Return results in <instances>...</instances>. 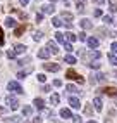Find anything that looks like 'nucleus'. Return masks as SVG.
<instances>
[{
    "label": "nucleus",
    "mask_w": 117,
    "mask_h": 123,
    "mask_svg": "<svg viewBox=\"0 0 117 123\" xmlns=\"http://www.w3.org/2000/svg\"><path fill=\"white\" fill-rule=\"evenodd\" d=\"M65 76H67L69 80H76V81H79V83H85V78H83V76H79V75H78V73L74 71V69H69L67 73H65Z\"/></svg>",
    "instance_id": "obj_1"
},
{
    "label": "nucleus",
    "mask_w": 117,
    "mask_h": 123,
    "mask_svg": "<svg viewBox=\"0 0 117 123\" xmlns=\"http://www.w3.org/2000/svg\"><path fill=\"white\" fill-rule=\"evenodd\" d=\"M90 81L91 83H103V81H107V76L103 75V73H95V75H91V78H90Z\"/></svg>",
    "instance_id": "obj_2"
},
{
    "label": "nucleus",
    "mask_w": 117,
    "mask_h": 123,
    "mask_svg": "<svg viewBox=\"0 0 117 123\" xmlns=\"http://www.w3.org/2000/svg\"><path fill=\"white\" fill-rule=\"evenodd\" d=\"M7 88H9L11 92H16V94H22V92H24V90H22V87L17 83V81H9Z\"/></svg>",
    "instance_id": "obj_3"
},
{
    "label": "nucleus",
    "mask_w": 117,
    "mask_h": 123,
    "mask_svg": "<svg viewBox=\"0 0 117 123\" xmlns=\"http://www.w3.org/2000/svg\"><path fill=\"white\" fill-rule=\"evenodd\" d=\"M5 102L9 104L11 109H17V108H19V102H17V99H16L14 95H7V97H5Z\"/></svg>",
    "instance_id": "obj_4"
},
{
    "label": "nucleus",
    "mask_w": 117,
    "mask_h": 123,
    "mask_svg": "<svg viewBox=\"0 0 117 123\" xmlns=\"http://www.w3.org/2000/svg\"><path fill=\"white\" fill-rule=\"evenodd\" d=\"M43 68L47 71H58V69H60V64H57V62H45Z\"/></svg>",
    "instance_id": "obj_5"
},
{
    "label": "nucleus",
    "mask_w": 117,
    "mask_h": 123,
    "mask_svg": "<svg viewBox=\"0 0 117 123\" xmlns=\"http://www.w3.org/2000/svg\"><path fill=\"white\" fill-rule=\"evenodd\" d=\"M41 11H43L45 14H53L55 12V5L53 4H45L43 7H41Z\"/></svg>",
    "instance_id": "obj_6"
},
{
    "label": "nucleus",
    "mask_w": 117,
    "mask_h": 123,
    "mask_svg": "<svg viewBox=\"0 0 117 123\" xmlns=\"http://www.w3.org/2000/svg\"><path fill=\"white\" fill-rule=\"evenodd\" d=\"M47 49H48V52H50V54H57V52H58L57 43H55V42H52V40H50V42L47 43Z\"/></svg>",
    "instance_id": "obj_7"
},
{
    "label": "nucleus",
    "mask_w": 117,
    "mask_h": 123,
    "mask_svg": "<svg viewBox=\"0 0 117 123\" xmlns=\"http://www.w3.org/2000/svg\"><path fill=\"white\" fill-rule=\"evenodd\" d=\"M86 43H88V47H90V49H96L100 42H98V38H95V37H90V38L86 40Z\"/></svg>",
    "instance_id": "obj_8"
},
{
    "label": "nucleus",
    "mask_w": 117,
    "mask_h": 123,
    "mask_svg": "<svg viewBox=\"0 0 117 123\" xmlns=\"http://www.w3.org/2000/svg\"><path fill=\"white\" fill-rule=\"evenodd\" d=\"M60 19H65V21H64V24H72V23H71V21H72V14L64 11V12H62V16H60Z\"/></svg>",
    "instance_id": "obj_9"
},
{
    "label": "nucleus",
    "mask_w": 117,
    "mask_h": 123,
    "mask_svg": "<svg viewBox=\"0 0 117 123\" xmlns=\"http://www.w3.org/2000/svg\"><path fill=\"white\" fill-rule=\"evenodd\" d=\"M69 104H71V108H74V109H79V108H81V102H79L78 97H71V99H69Z\"/></svg>",
    "instance_id": "obj_10"
},
{
    "label": "nucleus",
    "mask_w": 117,
    "mask_h": 123,
    "mask_svg": "<svg viewBox=\"0 0 117 123\" xmlns=\"http://www.w3.org/2000/svg\"><path fill=\"white\" fill-rule=\"evenodd\" d=\"M102 92L107 95H117V88L115 87H105V88H102Z\"/></svg>",
    "instance_id": "obj_11"
},
{
    "label": "nucleus",
    "mask_w": 117,
    "mask_h": 123,
    "mask_svg": "<svg viewBox=\"0 0 117 123\" xmlns=\"http://www.w3.org/2000/svg\"><path fill=\"white\" fill-rule=\"evenodd\" d=\"M79 24H81V28H83V30H90V28H93V23H91L90 19H81Z\"/></svg>",
    "instance_id": "obj_12"
},
{
    "label": "nucleus",
    "mask_w": 117,
    "mask_h": 123,
    "mask_svg": "<svg viewBox=\"0 0 117 123\" xmlns=\"http://www.w3.org/2000/svg\"><path fill=\"white\" fill-rule=\"evenodd\" d=\"M93 104H95V109H96V111H102V109H103V102H102L100 97H95V99H93Z\"/></svg>",
    "instance_id": "obj_13"
},
{
    "label": "nucleus",
    "mask_w": 117,
    "mask_h": 123,
    "mask_svg": "<svg viewBox=\"0 0 117 123\" xmlns=\"http://www.w3.org/2000/svg\"><path fill=\"white\" fill-rule=\"evenodd\" d=\"M38 57H41V59H48V57H50L48 49H40V50H38Z\"/></svg>",
    "instance_id": "obj_14"
},
{
    "label": "nucleus",
    "mask_w": 117,
    "mask_h": 123,
    "mask_svg": "<svg viewBox=\"0 0 117 123\" xmlns=\"http://www.w3.org/2000/svg\"><path fill=\"white\" fill-rule=\"evenodd\" d=\"M33 104H35V108H36V109H43V108H45V101H43V99H40V97H36Z\"/></svg>",
    "instance_id": "obj_15"
},
{
    "label": "nucleus",
    "mask_w": 117,
    "mask_h": 123,
    "mask_svg": "<svg viewBox=\"0 0 117 123\" xmlns=\"http://www.w3.org/2000/svg\"><path fill=\"white\" fill-rule=\"evenodd\" d=\"M55 40L58 43H65V35L60 33V31H57V33H55Z\"/></svg>",
    "instance_id": "obj_16"
},
{
    "label": "nucleus",
    "mask_w": 117,
    "mask_h": 123,
    "mask_svg": "<svg viewBox=\"0 0 117 123\" xmlns=\"http://www.w3.org/2000/svg\"><path fill=\"white\" fill-rule=\"evenodd\" d=\"M16 24H17V21H16L14 18H7V19H5V26H7V28H14Z\"/></svg>",
    "instance_id": "obj_17"
},
{
    "label": "nucleus",
    "mask_w": 117,
    "mask_h": 123,
    "mask_svg": "<svg viewBox=\"0 0 117 123\" xmlns=\"http://www.w3.org/2000/svg\"><path fill=\"white\" fill-rule=\"evenodd\" d=\"M60 116L62 118H72V113H71V109L64 108V109H60Z\"/></svg>",
    "instance_id": "obj_18"
},
{
    "label": "nucleus",
    "mask_w": 117,
    "mask_h": 123,
    "mask_svg": "<svg viewBox=\"0 0 117 123\" xmlns=\"http://www.w3.org/2000/svg\"><path fill=\"white\" fill-rule=\"evenodd\" d=\"M14 50H16V54H22V52H26V45H22V43H17L14 47Z\"/></svg>",
    "instance_id": "obj_19"
},
{
    "label": "nucleus",
    "mask_w": 117,
    "mask_h": 123,
    "mask_svg": "<svg viewBox=\"0 0 117 123\" xmlns=\"http://www.w3.org/2000/svg\"><path fill=\"white\" fill-rule=\"evenodd\" d=\"M64 61L67 62V64H76V62H78V61H76V57H74V55H71V54H67V55H65V57H64Z\"/></svg>",
    "instance_id": "obj_20"
},
{
    "label": "nucleus",
    "mask_w": 117,
    "mask_h": 123,
    "mask_svg": "<svg viewBox=\"0 0 117 123\" xmlns=\"http://www.w3.org/2000/svg\"><path fill=\"white\" fill-rule=\"evenodd\" d=\"M65 35V40H67V43H71V42H74V40H76L78 37L74 35V33H71V31H67V33H64Z\"/></svg>",
    "instance_id": "obj_21"
},
{
    "label": "nucleus",
    "mask_w": 117,
    "mask_h": 123,
    "mask_svg": "<svg viewBox=\"0 0 117 123\" xmlns=\"http://www.w3.org/2000/svg\"><path fill=\"white\" fill-rule=\"evenodd\" d=\"M52 23H53V26H55V28H60L62 24H64V21H62L60 18H53V19H52Z\"/></svg>",
    "instance_id": "obj_22"
},
{
    "label": "nucleus",
    "mask_w": 117,
    "mask_h": 123,
    "mask_svg": "<svg viewBox=\"0 0 117 123\" xmlns=\"http://www.w3.org/2000/svg\"><path fill=\"white\" fill-rule=\"evenodd\" d=\"M24 30H26V26H17V28H16V31H14V35H16V37H21V35L24 33Z\"/></svg>",
    "instance_id": "obj_23"
},
{
    "label": "nucleus",
    "mask_w": 117,
    "mask_h": 123,
    "mask_svg": "<svg viewBox=\"0 0 117 123\" xmlns=\"http://www.w3.org/2000/svg\"><path fill=\"white\" fill-rule=\"evenodd\" d=\"M76 7H78L79 12H83L85 11V2H83V0H76Z\"/></svg>",
    "instance_id": "obj_24"
},
{
    "label": "nucleus",
    "mask_w": 117,
    "mask_h": 123,
    "mask_svg": "<svg viewBox=\"0 0 117 123\" xmlns=\"http://www.w3.org/2000/svg\"><path fill=\"white\" fill-rule=\"evenodd\" d=\"M90 57H91V59H100L102 54H100L98 50H91V52H90Z\"/></svg>",
    "instance_id": "obj_25"
},
{
    "label": "nucleus",
    "mask_w": 117,
    "mask_h": 123,
    "mask_svg": "<svg viewBox=\"0 0 117 123\" xmlns=\"http://www.w3.org/2000/svg\"><path fill=\"white\" fill-rule=\"evenodd\" d=\"M58 101H60L58 94H52V97H50V102H52V104H58Z\"/></svg>",
    "instance_id": "obj_26"
},
{
    "label": "nucleus",
    "mask_w": 117,
    "mask_h": 123,
    "mask_svg": "<svg viewBox=\"0 0 117 123\" xmlns=\"http://www.w3.org/2000/svg\"><path fill=\"white\" fill-rule=\"evenodd\" d=\"M29 71H31V68H29V69H26V71H19V73H17V78H19V80H24Z\"/></svg>",
    "instance_id": "obj_27"
},
{
    "label": "nucleus",
    "mask_w": 117,
    "mask_h": 123,
    "mask_svg": "<svg viewBox=\"0 0 117 123\" xmlns=\"http://www.w3.org/2000/svg\"><path fill=\"white\" fill-rule=\"evenodd\" d=\"M107 57H108V61H110V64H114V66H117V57H115L114 54H108Z\"/></svg>",
    "instance_id": "obj_28"
},
{
    "label": "nucleus",
    "mask_w": 117,
    "mask_h": 123,
    "mask_svg": "<svg viewBox=\"0 0 117 123\" xmlns=\"http://www.w3.org/2000/svg\"><path fill=\"white\" fill-rule=\"evenodd\" d=\"M65 90H67V92H71V94H76V92H79V90L74 87V85H67L65 87Z\"/></svg>",
    "instance_id": "obj_29"
},
{
    "label": "nucleus",
    "mask_w": 117,
    "mask_h": 123,
    "mask_svg": "<svg viewBox=\"0 0 117 123\" xmlns=\"http://www.w3.org/2000/svg\"><path fill=\"white\" fill-rule=\"evenodd\" d=\"M33 38H35L36 42H38V40L43 38V33H41V31H35V33H33Z\"/></svg>",
    "instance_id": "obj_30"
},
{
    "label": "nucleus",
    "mask_w": 117,
    "mask_h": 123,
    "mask_svg": "<svg viewBox=\"0 0 117 123\" xmlns=\"http://www.w3.org/2000/svg\"><path fill=\"white\" fill-rule=\"evenodd\" d=\"M108 5H110V11H112V12H117V2L110 0V2H108Z\"/></svg>",
    "instance_id": "obj_31"
},
{
    "label": "nucleus",
    "mask_w": 117,
    "mask_h": 123,
    "mask_svg": "<svg viewBox=\"0 0 117 123\" xmlns=\"http://www.w3.org/2000/svg\"><path fill=\"white\" fill-rule=\"evenodd\" d=\"M7 57H9V59H14V57H16V50H14V49H9V50H7Z\"/></svg>",
    "instance_id": "obj_32"
},
{
    "label": "nucleus",
    "mask_w": 117,
    "mask_h": 123,
    "mask_svg": "<svg viewBox=\"0 0 117 123\" xmlns=\"http://www.w3.org/2000/svg\"><path fill=\"white\" fill-rule=\"evenodd\" d=\"M31 108H29V106H24V109H22V114H26V116H29V114H31Z\"/></svg>",
    "instance_id": "obj_33"
},
{
    "label": "nucleus",
    "mask_w": 117,
    "mask_h": 123,
    "mask_svg": "<svg viewBox=\"0 0 117 123\" xmlns=\"http://www.w3.org/2000/svg\"><path fill=\"white\" fill-rule=\"evenodd\" d=\"M103 23H105V24H112V23H114V19L110 18V16H103Z\"/></svg>",
    "instance_id": "obj_34"
},
{
    "label": "nucleus",
    "mask_w": 117,
    "mask_h": 123,
    "mask_svg": "<svg viewBox=\"0 0 117 123\" xmlns=\"http://www.w3.org/2000/svg\"><path fill=\"white\" fill-rule=\"evenodd\" d=\"M79 40H81V42H86V40H88V37H86V33H85V31H81V33H79V37H78Z\"/></svg>",
    "instance_id": "obj_35"
},
{
    "label": "nucleus",
    "mask_w": 117,
    "mask_h": 123,
    "mask_svg": "<svg viewBox=\"0 0 117 123\" xmlns=\"http://www.w3.org/2000/svg\"><path fill=\"white\" fill-rule=\"evenodd\" d=\"M64 49H65L67 52H72V50H74V49H72V43H67V42L64 43Z\"/></svg>",
    "instance_id": "obj_36"
},
{
    "label": "nucleus",
    "mask_w": 117,
    "mask_h": 123,
    "mask_svg": "<svg viewBox=\"0 0 117 123\" xmlns=\"http://www.w3.org/2000/svg\"><path fill=\"white\" fill-rule=\"evenodd\" d=\"M88 66L93 68V69H98V68H100V62H88Z\"/></svg>",
    "instance_id": "obj_37"
},
{
    "label": "nucleus",
    "mask_w": 117,
    "mask_h": 123,
    "mask_svg": "<svg viewBox=\"0 0 117 123\" xmlns=\"http://www.w3.org/2000/svg\"><path fill=\"white\" fill-rule=\"evenodd\" d=\"M72 121H74V123H81V121H83V118L79 116V114H76V116H72Z\"/></svg>",
    "instance_id": "obj_38"
},
{
    "label": "nucleus",
    "mask_w": 117,
    "mask_h": 123,
    "mask_svg": "<svg viewBox=\"0 0 117 123\" xmlns=\"http://www.w3.org/2000/svg\"><path fill=\"white\" fill-rule=\"evenodd\" d=\"M110 49H112V54H117V42H114L110 45Z\"/></svg>",
    "instance_id": "obj_39"
},
{
    "label": "nucleus",
    "mask_w": 117,
    "mask_h": 123,
    "mask_svg": "<svg viewBox=\"0 0 117 123\" xmlns=\"http://www.w3.org/2000/svg\"><path fill=\"white\" fill-rule=\"evenodd\" d=\"M45 80H47V76L43 75V73H40V75H38V81H41V83H43Z\"/></svg>",
    "instance_id": "obj_40"
},
{
    "label": "nucleus",
    "mask_w": 117,
    "mask_h": 123,
    "mask_svg": "<svg viewBox=\"0 0 117 123\" xmlns=\"http://www.w3.org/2000/svg\"><path fill=\"white\" fill-rule=\"evenodd\" d=\"M93 14H95V18H103V14H102V11H100V9H96Z\"/></svg>",
    "instance_id": "obj_41"
},
{
    "label": "nucleus",
    "mask_w": 117,
    "mask_h": 123,
    "mask_svg": "<svg viewBox=\"0 0 117 123\" xmlns=\"http://www.w3.org/2000/svg\"><path fill=\"white\" fill-rule=\"evenodd\" d=\"M4 42H5L4 40V31H2V28H0V45H4Z\"/></svg>",
    "instance_id": "obj_42"
},
{
    "label": "nucleus",
    "mask_w": 117,
    "mask_h": 123,
    "mask_svg": "<svg viewBox=\"0 0 117 123\" xmlns=\"http://www.w3.org/2000/svg\"><path fill=\"white\" fill-rule=\"evenodd\" d=\"M53 87H62V81L60 80H53Z\"/></svg>",
    "instance_id": "obj_43"
},
{
    "label": "nucleus",
    "mask_w": 117,
    "mask_h": 123,
    "mask_svg": "<svg viewBox=\"0 0 117 123\" xmlns=\"http://www.w3.org/2000/svg\"><path fill=\"white\" fill-rule=\"evenodd\" d=\"M93 4H96V5H102V4H105V0H91Z\"/></svg>",
    "instance_id": "obj_44"
},
{
    "label": "nucleus",
    "mask_w": 117,
    "mask_h": 123,
    "mask_svg": "<svg viewBox=\"0 0 117 123\" xmlns=\"http://www.w3.org/2000/svg\"><path fill=\"white\" fill-rule=\"evenodd\" d=\"M41 90H43V92H50V90H52V88H50L48 85H43V87H41Z\"/></svg>",
    "instance_id": "obj_45"
},
{
    "label": "nucleus",
    "mask_w": 117,
    "mask_h": 123,
    "mask_svg": "<svg viewBox=\"0 0 117 123\" xmlns=\"http://www.w3.org/2000/svg\"><path fill=\"white\" fill-rule=\"evenodd\" d=\"M33 123H41V116H36V118H33Z\"/></svg>",
    "instance_id": "obj_46"
},
{
    "label": "nucleus",
    "mask_w": 117,
    "mask_h": 123,
    "mask_svg": "<svg viewBox=\"0 0 117 123\" xmlns=\"http://www.w3.org/2000/svg\"><path fill=\"white\" fill-rule=\"evenodd\" d=\"M19 18H21V19H28V14H24V12H19Z\"/></svg>",
    "instance_id": "obj_47"
},
{
    "label": "nucleus",
    "mask_w": 117,
    "mask_h": 123,
    "mask_svg": "<svg viewBox=\"0 0 117 123\" xmlns=\"http://www.w3.org/2000/svg\"><path fill=\"white\" fill-rule=\"evenodd\" d=\"M85 111H86V114H91V111H93V109H91V106H86Z\"/></svg>",
    "instance_id": "obj_48"
},
{
    "label": "nucleus",
    "mask_w": 117,
    "mask_h": 123,
    "mask_svg": "<svg viewBox=\"0 0 117 123\" xmlns=\"http://www.w3.org/2000/svg\"><path fill=\"white\" fill-rule=\"evenodd\" d=\"M41 19H43V14H38V16H36V21H38V23H40V21H41Z\"/></svg>",
    "instance_id": "obj_49"
},
{
    "label": "nucleus",
    "mask_w": 117,
    "mask_h": 123,
    "mask_svg": "<svg viewBox=\"0 0 117 123\" xmlns=\"http://www.w3.org/2000/svg\"><path fill=\"white\" fill-rule=\"evenodd\" d=\"M19 2H21V5H28L29 0H19Z\"/></svg>",
    "instance_id": "obj_50"
},
{
    "label": "nucleus",
    "mask_w": 117,
    "mask_h": 123,
    "mask_svg": "<svg viewBox=\"0 0 117 123\" xmlns=\"http://www.w3.org/2000/svg\"><path fill=\"white\" fill-rule=\"evenodd\" d=\"M88 123H96V121H93V120H91V121H88Z\"/></svg>",
    "instance_id": "obj_51"
},
{
    "label": "nucleus",
    "mask_w": 117,
    "mask_h": 123,
    "mask_svg": "<svg viewBox=\"0 0 117 123\" xmlns=\"http://www.w3.org/2000/svg\"><path fill=\"white\" fill-rule=\"evenodd\" d=\"M50 2H55V0H50Z\"/></svg>",
    "instance_id": "obj_52"
},
{
    "label": "nucleus",
    "mask_w": 117,
    "mask_h": 123,
    "mask_svg": "<svg viewBox=\"0 0 117 123\" xmlns=\"http://www.w3.org/2000/svg\"><path fill=\"white\" fill-rule=\"evenodd\" d=\"M115 78H117V73H115Z\"/></svg>",
    "instance_id": "obj_53"
}]
</instances>
